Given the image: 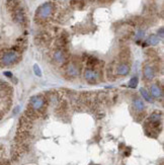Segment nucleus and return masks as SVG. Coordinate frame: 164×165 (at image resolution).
<instances>
[{"instance_id":"obj_1","label":"nucleus","mask_w":164,"mask_h":165,"mask_svg":"<svg viewBox=\"0 0 164 165\" xmlns=\"http://www.w3.org/2000/svg\"><path fill=\"white\" fill-rule=\"evenodd\" d=\"M46 105H47V98L44 95L40 94V95H35V96L30 97L29 107L37 112L38 115L45 110Z\"/></svg>"},{"instance_id":"obj_2","label":"nucleus","mask_w":164,"mask_h":165,"mask_svg":"<svg viewBox=\"0 0 164 165\" xmlns=\"http://www.w3.org/2000/svg\"><path fill=\"white\" fill-rule=\"evenodd\" d=\"M55 6L52 2H46L42 4L39 8L37 9V18L40 20H47L50 18L54 13Z\"/></svg>"},{"instance_id":"obj_3","label":"nucleus","mask_w":164,"mask_h":165,"mask_svg":"<svg viewBox=\"0 0 164 165\" xmlns=\"http://www.w3.org/2000/svg\"><path fill=\"white\" fill-rule=\"evenodd\" d=\"M101 75L95 68H86L84 70V79L90 84H96L100 81Z\"/></svg>"},{"instance_id":"obj_4","label":"nucleus","mask_w":164,"mask_h":165,"mask_svg":"<svg viewBox=\"0 0 164 165\" xmlns=\"http://www.w3.org/2000/svg\"><path fill=\"white\" fill-rule=\"evenodd\" d=\"M19 59V55L15 51H8V52L4 53L1 57V63L5 66H9L12 64L16 63Z\"/></svg>"},{"instance_id":"obj_5","label":"nucleus","mask_w":164,"mask_h":165,"mask_svg":"<svg viewBox=\"0 0 164 165\" xmlns=\"http://www.w3.org/2000/svg\"><path fill=\"white\" fill-rule=\"evenodd\" d=\"M79 75H80V67L74 62L68 64L66 68V76L69 78H77Z\"/></svg>"},{"instance_id":"obj_6","label":"nucleus","mask_w":164,"mask_h":165,"mask_svg":"<svg viewBox=\"0 0 164 165\" xmlns=\"http://www.w3.org/2000/svg\"><path fill=\"white\" fill-rule=\"evenodd\" d=\"M12 13H13V19L15 22H17V24H24L25 22V14L24 12V10H22L20 7H17L16 9H14L13 11H12Z\"/></svg>"},{"instance_id":"obj_7","label":"nucleus","mask_w":164,"mask_h":165,"mask_svg":"<svg viewBox=\"0 0 164 165\" xmlns=\"http://www.w3.org/2000/svg\"><path fill=\"white\" fill-rule=\"evenodd\" d=\"M53 60L57 64H64L66 62V55L62 49H58L53 53Z\"/></svg>"},{"instance_id":"obj_8","label":"nucleus","mask_w":164,"mask_h":165,"mask_svg":"<svg viewBox=\"0 0 164 165\" xmlns=\"http://www.w3.org/2000/svg\"><path fill=\"white\" fill-rule=\"evenodd\" d=\"M143 75H144L145 80L151 81L155 77V70L151 65H145L143 68Z\"/></svg>"},{"instance_id":"obj_9","label":"nucleus","mask_w":164,"mask_h":165,"mask_svg":"<svg viewBox=\"0 0 164 165\" xmlns=\"http://www.w3.org/2000/svg\"><path fill=\"white\" fill-rule=\"evenodd\" d=\"M150 95L155 98H162L163 97V90L157 84H152L150 87Z\"/></svg>"},{"instance_id":"obj_10","label":"nucleus","mask_w":164,"mask_h":165,"mask_svg":"<svg viewBox=\"0 0 164 165\" xmlns=\"http://www.w3.org/2000/svg\"><path fill=\"white\" fill-rule=\"evenodd\" d=\"M130 66L126 63H120L117 64V68H116V72L119 76H127L128 74L130 73Z\"/></svg>"},{"instance_id":"obj_11","label":"nucleus","mask_w":164,"mask_h":165,"mask_svg":"<svg viewBox=\"0 0 164 165\" xmlns=\"http://www.w3.org/2000/svg\"><path fill=\"white\" fill-rule=\"evenodd\" d=\"M133 107L137 112H142L145 110V102L141 98H135L133 101Z\"/></svg>"},{"instance_id":"obj_12","label":"nucleus","mask_w":164,"mask_h":165,"mask_svg":"<svg viewBox=\"0 0 164 165\" xmlns=\"http://www.w3.org/2000/svg\"><path fill=\"white\" fill-rule=\"evenodd\" d=\"M159 42H160V38L156 35H151L150 37L147 38V44H149L150 46H156L159 44Z\"/></svg>"},{"instance_id":"obj_13","label":"nucleus","mask_w":164,"mask_h":165,"mask_svg":"<svg viewBox=\"0 0 164 165\" xmlns=\"http://www.w3.org/2000/svg\"><path fill=\"white\" fill-rule=\"evenodd\" d=\"M140 93H141V95H142L143 98H144L147 102H152V96H151L150 93L147 91V89L146 88H141Z\"/></svg>"},{"instance_id":"obj_14","label":"nucleus","mask_w":164,"mask_h":165,"mask_svg":"<svg viewBox=\"0 0 164 165\" xmlns=\"http://www.w3.org/2000/svg\"><path fill=\"white\" fill-rule=\"evenodd\" d=\"M138 84H139V78H138L137 76H134L130 79L129 83H128V86H129L130 88H136V87L138 86Z\"/></svg>"},{"instance_id":"obj_15","label":"nucleus","mask_w":164,"mask_h":165,"mask_svg":"<svg viewBox=\"0 0 164 165\" xmlns=\"http://www.w3.org/2000/svg\"><path fill=\"white\" fill-rule=\"evenodd\" d=\"M34 72L37 76H39V77L42 76V70H41L40 66L38 65V64H35L34 65Z\"/></svg>"},{"instance_id":"obj_16","label":"nucleus","mask_w":164,"mask_h":165,"mask_svg":"<svg viewBox=\"0 0 164 165\" xmlns=\"http://www.w3.org/2000/svg\"><path fill=\"white\" fill-rule=\"evenodd\" d=\"M144 35H145V32H144V30H138L136 38H144Z\"/></svg>"},{"instance_id":"obj_17","label":"nucleus","mask_w":164,"mask_h":165,"mask_svg":"<svg viewBox=\"0 0 164 165\" xmlns=\"http://www.w3.org/2000/svg\"><path fill=\"white\" fill-rule=\"evenodd\" d=\"M3 74H4V76L8 77V78H12V77H13V75H12V73H11V72H9V71H5Z\"/></svg>"},{"instance_id":"obj_18","label":"nucleus","mask_w":164,"mask_h":165,"mask_svg":"<svg viewBox=\"0 0 164 165\" xmlns=\"http://www.w3.org/2000/svg\"><path fill=\"white\" fill-rule=\"evenodd\" d=\"M158 38H163V28L162 27L160 28V30H158Z\"/></svg>"},{"instance_id":"obj_19","label":"nucleus","mask_w":164,"mask_h":165,"mask_svg":"<svg viewBox=\"0 0 164 165\" xmlns=\"http://www.w3.org/2000/svg\"><path fill=\"white\" fill-rule=\"evenodd\" d=\"M18 110H19V107H16L14 109V112H13V115H16L17 112H18Z\"/></svg>"}]
</instances>
